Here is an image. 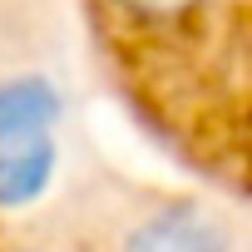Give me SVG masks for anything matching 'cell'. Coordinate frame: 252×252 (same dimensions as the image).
Instances as JSON below:
<instances>
[{"instance_id": "cell-1", "label": "cell", "mask_w": 252, "mask_h": 252, "mask_svg": "<svg viewBox=\"0 0 252 252\" xmlns=\"http://www.w3.org/2000/svg\"><path fill=\"white\" fill-rule=\"evenodd\" d=\"M60 173V144L55 129H20L0 134V208H30L50 193Z\"/></svg>"}, {"instance_id": "cell-4", "label": "cell", "mask_w": 252, "mask_h": 252, "mask_svg": "<svg viewBox=\"0 0 252 252\" xmlns=\"http://www.w3.org/2000/svg\"><path fill=\"white\" fill-rule=\"evenodd\" d=\"M109 5L134 25H173V20L193 15L203 0H109Z\"/></svg>"}, {"instance_id": "cell-3", "label": "cell", "mask_w": 252, "mask_h": 252, "mask_svg": "<svg viewBox=\"0 0 252 252\" xmlns=\"http://www.w3.org/2000/svg\"><path fill=\"white\" fill-rule=\"evenodd\" d=\"M64 114L60 89L45 74H10L0 79V134H20V129H55Z\"/></svg>"}, {"instance_id": "cell-2", "label": "cell", "mask_w": 252, "mask_h": 252, "mask_svg": "<svg viewBox=\"0 0 252 252\" xmlns=\"http://www.w3.org/2000/svg\"><path fill=\"white\" fill-rule=\"evenodd\" d=\"M119 252H227V237L203 208L163 203L124 232Z\"/></svg>"}]
</instances>
